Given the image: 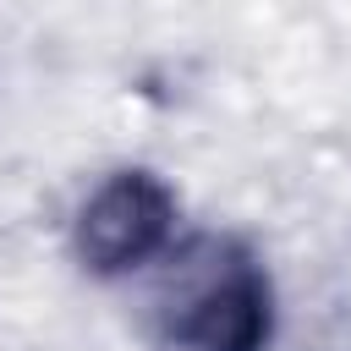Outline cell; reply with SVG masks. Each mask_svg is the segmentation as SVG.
<instances>
[{"label": "cell", "mask_w": 351, "mask_h": 351, "mask_svg": "<svg viewBox=\"0 0 351 351\" xmlns=\"http://www.w3.org/2000/svg\"><path fill=\"white\" fill-rule=\"evenodd\" d=\"M274 291L236 236H192L148 296V351H263Z\"/></svg>", "instance_id": "1"}, {"label": "cell", "mask_w": 351, "mask_h": 351, "mask_svg": "<svg viewBox=\"0 0 351 351\" xmlns=\"http://www.w3.org/2000/svg\"><path fill=\"white\" fill-rule=\"evenodd\" d=\"M170 230H176V192L154 170H115L77 208L71 247L93 274H126L159 258L170 247Z\"/></svg>", "instance_id": "2"}]
</instances>
